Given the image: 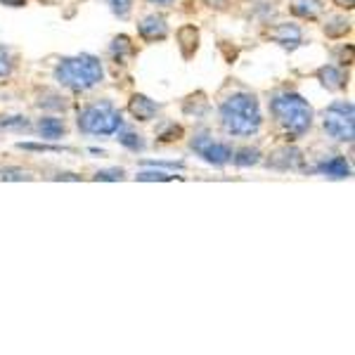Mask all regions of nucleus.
<instances>
[{"instance_id": "1", "label": "nucleus", "mask_w": 355, "mask_h": 355, "mask_svg": "<svg viewBox=\"0 0 355 355\" xmlns=\"http://www.w3.org/2000/svg\"><path fill=\"white\" fill-rule=\"evenodd\" d=\"M218 119L227 135L234 137H254L263 128V112L261 102L254 93H239L227 95L218 105Z\"/></svg>"}, {"instance_id": "2", "label": "nucleus", "mask_w": 355, "mask_h": 355, "mask_svg": "<svg viewBox=\"0 0 355 355\" xmlns=\"http://www.w3.org/2000/svg\"><path fill=\"white\" fill-rule=\"evenodd\" d=\"M272 121L284 130L287 140H299L301 135H306L313 125L315 112L308 105V100L299 93H277L268 102Z\"/></svg>"}, {"instance_id": "3", "label": "nucleus", "mask_w": 355, "mask_h": 355, "mask_svg": "<svg viewBox=\"0 0 355 355\" xmlns=\"http://www.w3.org/2000/svg\"><path fill=\"white\" fill-rule=\"evenodd\" d=\"M53 78L71 93H88L105 81V67L95 55H73L57 62Z\"/></svg>"}, {"instance_id": "4", "label": "nucleus", "mask_w": 355, "mask_h": 355, "mask_svg": "<svg viewBox=\"0 0 355 355\" xmlns=\"http://www.w3.org/2000/svg\"><path fill=\"white\" fill-rule=\"evenodd\" d=\"M76 125L83 135L112 137L123 125L121 110L114 107L112 100H97L85 105L76 116Z\"/></svg>"}, {"instance_id": "5", "label": "nucleus", "mask_w": 355, "mask_h": 355, "mask_svg": "<svg viewBox=\"0 0 355 355\" xmlns=\"http://www.w3.org/2000/svg\"><path fill=\"white\" fill-rule=\"evenodd\" d=\"M322 128L331 140L353 142L355 137V107L351 100H334L322 112Z\"/></svg>"}, {"instance_id": "6", "label": "nucleus", "mask_w": 355, "mask_h": 355, "mask_svg": "<svg viewBox=\"0 0 355 355\" xmlns=\"http://www.w3.org/2000/svg\"><path fill=\"white\" fill-rule=\"evenodd\" d=\"M190 150L197 154L202 162L223 168V166H227V164L232 162L234 147H232V142L216 140V137L211 135V133L202 130V133H194V137L190 140Z\"/></svg>"}, {"instance_id": "7", "label": "nucleus", "mask_w": 355, "mask_h": 355, "mask_svg": "<svg viewBox=\"0 0 355 355\" xmlns=\"http://www.w3.org/2000/svg\"><path fill=\"white\" fill-rule=\"evenodd\" d=\"M268 38H270L272 43L282 45L284 50H296L303 45V31L299 24H294V21H282V24H275L268 28Z\"/></svg>"}, {"instance_id": "8", "label": "nucleus", "mask_w": 355, "mask_h": 355, "mask_svg": "<svg viewBox=\"0 0 355 355\" xmlns=\"http://www.w3.org/2000/svg\"><path fill=\"white\" fill-rule=\"evenodd\" d=\"M168 33H171L168 21L162 15H147L137 21V36L145 43H162L168 38Z\"/></svg>"}, {"instance_id": "9", "label": "nucleus", "mask_w": 355, "mask_h": 355, "mask_svg": "<svg viewBox=\"0 0 355 355\" xmlns=\"http://www.w3.org/2000/svg\"><path fill=\"white\" fill-rule=\"evenodd\" d=\"M159 112H162V105H159V102H154L152 97H147V95H142V93L130 95L128 114L135 119V121L150 123V121H154V119L159 116Z\"/></svg>"}, {"instance_id": "10", "label": "nucleus", "mask_w": 355, "mask_h": 355, "mask_svg": "<svg viewBox=\"0 0 355 355\" xmlns=\"http://www.w3.org/2000/svg\"><path fill=\"white\" fill-rule=\"evenodd\" d=\"M315 78L320 81L322 88H327L329 93H341L348 85V73L336 64H324L315 71Z\"/></svg>"}, {"instance_id": "11", "label": "nucleus", "mask_w": 355, "mask_h": 355, "mask_svg": "<svg viewBox=\"0 0 355 355\" xmlns=\"http://www.w3.org/2000/svg\"><path fill=\"white\" fill-rule=\"evenodd\" d=\"M315 171H318L320 175H327L331 180H343V178H351L353 168L351 164H348L346 157H341V154H334V157L324 159V162H320L315 166Z\"/></svg>"}, {"instance_id": "12", "label": "nucleus", "mask_w": 355, "mask_h": 355, "mask_svg": "<svg viewBox=\"0 0 355 355\" xmlns=\"http://www.w3.org/2000/svg\"><path fill=\"white\" fill-rule=\"evenodd\" d=\"M301 164V152L291 145H282L275 152H270V159H268V166L275 171H289V168H299Z\"/></svg>"}, {"instance_id": "13", "label": "nucleus", "mask_w": 355, "mask_h": 355, "mask_svg": "<svg viewBox=\"0 0 355 355\" xmlns=\"http://www.w3.org/2000/svg\"><path fill=\"white\" fill-rule=\"evenodd\" d=\"M36 133L43 137V140H60V137H67L69 128H67V121L60 116H50L45 114L36 121Z\"/></svg>"}, {"instance_id": "14", "label": "nucleus", "mask_w": 355, "mask_h": 355, "mask_svg": "<svg viewBox=\"0 0 355 355\" xmlns=\"http://www.w3.org/2000/svg\"><path fill=\"white\" fill-rule=\"evenodd\" d=\"M110 57L112 62L116 67H125L130 64V60L135 57V45L133 41H130L125 33H121V36H114L112 43H110Z\"/></svg>"}, {"instance_id": "15", "label": "nucleus", "mask_w": 355, "mask_h": 355, "mask_svg": "<svg viewBox=\"0 0 355 355\" xmlns=\"http://www.w3.org/2000/svg\"><path fill=\"white\" fill-rule=\"evenodd\" d=\"M175 41H178V48L185 60H192L194 53L199 50V28L194 24H185L175 31Z\"/></svg>"}, {"instance_id": "16", "label": "nucleus", "mask_w": 355, "mask_h": 355, "mask_svg": "<svg viewBox=\"0 0 355 355\" xmlns=\"http://www.w3.org/2000/svg\"><path fill=\"white\" fill-rule=\"evenodd\" d=\"M322 31H324V36L331 38V41H341V38H346L348 33L353 31V24L346 15H331L322 24Z\"/></svg>"}, {"instance_id": "17", "label": "nucleus", "mask_w": 355, "mask_h": 355, "mask_svg": "<svg viewBox=\"0 0 355 355\" xmlns=\"http://www.w3.org/2000/svg\"><path fill=\"white\" fill-rule=\"evenodd\" d=\"M289 12L303 21H315L322 15V3L320 0H291Z\"/></svg>"}, {"instance_id": "18", "label": "nucleus", "mask_w": 355, "mask_h": 355, "mask_svg": "<svg viewBox=\"0 0 355 355\" xmlns=\"http://www.w3.org/2000/svg\"><path fill=\"white\" fill-rule=\"evenodd\" d=\"M263 159V154L259 147H239V150L232 152V162L239 168H251V166H259Z\"/></svg>"}, {"instance_id": "19", "label": "nucleus", "mask_w": 355, "mask_h": 355, "mask_svg": "<svg viewBox=\"0 0 355 355\" xmlns=\"http://www.w3.org/2000/svg\"><path fill=\"white\" fill-rule=\"evenodd\" d=\"M116 140H119V145H123L125 150H130V152H145V147H147L145 137L130 128H123V125L116 130Z\"/></svg>"}, {"instance_id": "20", "label": "nucleus", "mask_w": 355, "mask_h": 355, "mask_svg": "<svg viewBox=\"0 0 355 355\" xmlns=\"http://www.w3.org/2000/svg\"><path fill=\"white\" fill-rule=\"evenodd\" d=\"M182 135H185V128H182L180 123H175V121H166L162 128H159V145H171V142H178V140H182Z\"/></svg>"}, {"instance_id": "21", "label": "nucleus", "mask_w": 355, "mask_h": 355, "mask_svg": "<svg viewBox=\"0 0 355 355\" xmlns=\"http://www.w3.org/2000/svg\"><path fill=\"white\" fill-rule=\"evenodd\" d=\"M15 67H17L15 50L10 48V45H3V43H0V78L12 76Z\"/></svg>"}, {"instance_id": "22", "label": "nucleus", "mask_w": 355, "mask_h": 355, "mask_svg": "<svg viewBox=\"0 0 355 355\" xmlns=\"http://www.w3.org/2000/svg\"><path fill=\"white\" fill-rule=\"evenodd\" d=\"M38 110H55V112H64L69 107L67 97H62L60 93H45V97L36 102Z\"/></svg>"}, {"instance_id": "23", "label": "nucleus", "mask_w": 355, "mask_h": 355, "mask_svg": "<svg viewBox=\"0 0 355 355\" xmlns=\"http://www.w3.org/2000/svg\"><path fill=\"white\" fill-rule=\"evenodd\" d=\"M105 3H107V8L112 10V15L121 21L130 19V15H133L135 0H105Z\"/></svg>"}, {"instance_id": "24", "label": "nucleus", "mask_w": 355, "mask_h": 355, "mask_svg": "<svg viewBox=\"0 0 355 355\" xmlns=\"http://www.w3.org/2000/svg\"><path fill=\"white\" fill-rule=\"evenodd\" d=\"M0 180H31V173L21 166H3L0 168Z\"/></svg>"}, {"instance_id": "25", "label": "nucleus", "mask_w": 355, "mask_h": 355, "mask_svg": "<svg viewBox=\"0 0 355 355\" xmlns=\"http://www.w3.org/2000/svg\"><path fill=\"white\" fill-rule=\"evenodd\" d=\"M175 175H171V173H166V171H159L157 166H154V171H140V173L135 175V180H140V182H164V180H173Z\"/></svg>"}, {"instance_id": "26", "label": "nucleus", "mask_w": 355, "mask_h": 355, "mask_svg": "<svg viewBox=\"0 0 355 355\" xmlns=\"http://www.w3.org/2000/svg\"><path fill=\"white\" fill-rule=\"evenodd\" d=\"M125 178V171L114 166V168H102L95 173V180H102V182H116V180H123Z\"/></svg>"}, {"instance_id": "27", "label": "nucleus", "mask_w": 355, "mask_h": 355, "mask_svg": "<svg viewBox=\"0 0 355 355\" xmlns=\"http://www.w3.org/2000/svg\"><path fill=\"white\" fill-rule=\"evenodd\" d=\"M0 128H28V121H26V116H8V119H3L0 121Z\"/></svg>"}, {"instance_id": "28", "label": "nucleus", "mask_w": 355, "mask_h": 355, "mask_svg": "<svg viewBox=\"0 0 355 355\" xmlns=\"http://www.w3.org/2000/svg\"><path fill=\"white\" fill-rule=\"evenodd\" d=\"M202 3L214 12H227L230 10V0H202Z\"/></svg>"}, {"instance_id": "29", "label": "nucleus", "mask_w": 355, "mask_h": 355, "mask_svg": "<svg viewBox=\"0 0 355 355\" xmlns=\"http://www.w3.org/2000/svg\"><path fill=\"white\" fill-rule=\"evenodd\" d=\"M147 5H154V8H162V10H168L175 5V0H145Z\"/></svg>"}, {"instance_id": "30", "label": "nucleus", "mask_w": 355, "mask_h": 355, "mask_svg": "<svg viewBox=\"0 0 355 355\" xmlns=\"http://www.w3.org/2000/svg\"><path fill=\"white\" fill-rule=\"evenodd\" d=\"M0 5H5V8H26V0H0Z\"/></svg>"}, {"instance_id": "31", "label": "nucleus", "mask_w": 355, "mask_h": 355, "mask_svg": "<svg viewBox=\"0 0 355 355\" xmlns=\"http://www.w3.org/2000/svg\"><path fill=\"white\" fill-rule=\"evenodd\" d=\"M334 5H336V8L348 10V12H351V10H353V5H355V0H334Z\"/></svg>"}, {"instance_id": "32", "label": "nucleus", "mask_w": 355, "mask_h": 355, "mask_svg": "<svg viewBox=\"0 0 355 355\" xmlns=\"http://www.w3.org/2000/svg\"><path fill=\"white\" fill-rule=\"evenodd\" d=\"M41 3H43V5H60L62 0H41Z\"/></svg>"}]
</instances>
